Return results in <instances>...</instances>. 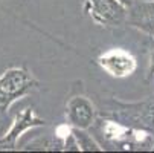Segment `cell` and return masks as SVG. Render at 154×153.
<instances>
[{
  "mask_svg": "<svg viewBox=\"0 0 154 153\" xmlns=\"http://www.w3.org/2000/svg\"><path fill=\"white\" fill-rule=\"evenodd\" d=\"M152 34H154V32H152Z\"/></svg>",
  "mask_w": 154,
  "mask_h": 153,
  "instance_id": "8fae6325",
  "label": "cell"
},
{
  "mask_svg": "<svg viewBox=\"0 0 154 153\" xmlns=\"http://www.w3.org/2000/svg\"><path fill=\"white\" fill-rule=\"evenodd\" d=\"M67 118L73 127L87 129L95 120V109L87 98L75 97L67 104Z\"/></svg>",
  "mask_w": 154,
  "mask_h": 153,
  "instance_id": "277c9868",
  "label": "cell"
},
{
  "mask_svg": "<svg viewBox=\"0 0 154 153\" xmlns=\"http://www.w3.org/2000/svg\"><path fill=\"white\" fill-rule=\"evenodd\" d=\"M32 77L23 69H9L0 77V110H6L11 103L31 91Z\"/></svg>",
  "mask_w": 154,
  "mask_h": 153,
  "instance_id": "6da1fadb",
  "label": "cell"
},
{
  "mask_svg": "<svg viewBox=\"0 0 154 153\" xmlns=\"http://www.w3.org/2000/svg\"><path fill=\"white\" fill-rule=\"evenodd\" d=\"M102 68L107 69L112 75H127L134 69V61L131 57L121 54V52H110L101 57Z\"/></svg>",
  "mask_w": 154,
  "mask_h": 153,
  "instance_id": "8992f818",
  "label": "cell"
},
{
  "mask_svg": "<svg viewBox=\"0 0 154 153\" xmlns=\"http://www.w3.org/2000/svg\"><path fill=\"white\" fill-rule=\"evenodd\" d=\"M64 148H66V150H73V151H79V147H78V144H76V141H75V138H73V135H72V133H70L69 139H66Z\"/></svg>",
  "mask_w": 154,
  "mask_h": 153,
  "instance_id": "9c48e42d",
  "label": "cell"
},
{
  "mask_svg": "<svg viewBox=\"0 0 154 153\" xmlns=\"http://www.w3.org/2000/svg\"><path fill=\"white\" fill-rule=\"evenodd\" d=\"M72 135H73V138H75V141H76V144H78V147H79V150H87V151H92V150L98 151V150H101V148L98 147V144L92 139V136H90L89 133L84 132V129L75 127V129L72 130Z\"/></svg>",
  "mask_w": 154,
  "mask_h": 153,
  "instance_id": "ba28073f",
  "label": "cell"
},
{
  "mask_svg": "<svg viewBox=\"0 0 154 153\" xmlns=\"http://www.w3.org/2000/svg\"><path fill=\"white\" fill-rule=\"evenodd\" d=\"M127 18L133 26L152 34L154 32V0H134L128 6Z\"/></svg>",
  "mask_w": 154,
  "mask_h": 153,
  "instance_id": "3957f363",
  "label": "cell"
},
{
  "mask_svg": "<svg viewBox=\"0 0 154 153\" xmlns=\"http://www.w3.org/2000/svg\"><path fill=\"white\" fill-rule=\"evenodd\" d=\"M43 124H45V121H43L41 118H38V116L34 113L32 109H26V110L17 118V121L14 123V127L11 129V132L6 135V138L0 141V145L14 147L18 133H21L23 130H26V129H29V127H34V126H43Z\"/></svg>",
  "mask_w": 154,
  "mask_h": 153,
  "instance_id": "5b68a950",
  "label": "cell"
},
{
  "mask_svg": "<svg viewBox=\"0 0 154 153\" xmlns=\"http://www.w3.org/2000/svg\"><path fill=\"white\" fill-rule=\"evenodd\" d=\"M64 147V141L61 138H51V136H45V138H38L35 141H31L26 144L25 150H63Z\"/></svg>",
  "mask_w": 154,
  "mask_h": 153,
  "instance_id": "52a82bcc",
  "label": "cell"
},
{
  "mask_svg": "<svg viewBox=\"0 0 154 153\" xmlns=\"http://www.w3.org/2000/svg\"><path fill=\"white\" fill-rule=\"evenodd\" d=\"M118 2H119V3H122V5L125 6V8H128V6H130L131 3L134 2V0H118Z\"/></svg>",
  "mask_w": 154,
  "mask_h": 153,
  "instance_id": "30bf717a",
  "label": "cell"
},
{
  "mask_svg": "<svg viewBox=\"0 0 154 153\" xmlns=\"http://www.w3.org/2000/svg\"><path fill=\"white\" fill-rule=\"evenodd\" d=\"M90 15L104 25H119L127 18V8L118 0H87Z\"/></svg>",
  "mask_w": 154,
  "mask_h": 153,
  "instance_id": "7a4b0ae2",
  "label": "cell"
}]
</instances>
